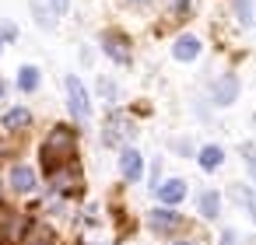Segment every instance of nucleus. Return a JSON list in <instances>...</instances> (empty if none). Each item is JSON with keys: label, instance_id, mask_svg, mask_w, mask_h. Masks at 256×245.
I'll return each instance as SVG.
<instances>
[{"label": "nucleus", "instance_id": "nucleus-1", "mask_svg": "<svg viewBox=\"0 0 256 245\" xmlns=\"http://www.w3.org/2000/svg\"><path fill=\"white\" fill-rule=\"evenodd\" d=\"M74 147H78L74 126H56L46 137V144H42V165H46V172H56L60 165H67L74 158Z\"/></svg>", "mask_w": 256, "mask_h": 245}, {"label": "nucleus", "instance_id": "nucleus-2", "mask_svg": "<svg viewBox=\"0 0 256 245\" xmlns=\"http://www.w3.org/2000/svg\"><path fill=\"white\" fill-rule=\"evenodd\" d=\"M67 105H70V112H74L78 123H88V116H92V98H88L81 77H67Z\"/></svg>", "mask_w": 256, "mask_h": 245}, {"label": "nucleus", "instance_id": "nucleus-3", "mask_svg": "<svg viewBox=\"0 0 256 245\" xmlns=\"http://www.w3.org/2000/svg\"><path fill=\"white\" fill-rule=\"evenodd\" d=\"M120 168H123V179L140 182V175H144V158H140V151L126 147V151L120 154Z\"/></svg>", "mask_w": 256, "mask_h": 245}, {"label": "nucleus", "instance_id": "nucleus-4", "mask_svg": "<svg viewBox=\"0 0 256 245\" xmlns=\"http://www.w3.org/2000/svg\"><path fill=\"white\" fill-rule=\"evenodd\" d=\"M102 49L116 60V63H130V49H126V39L120 32H106L102 35Z\"/></svg>", "mask_w": 256, "mask_h": 245}, {"label": "nucleus", "instance_id": "nucleus-5", "mask_svg": "<svg viewBox=\"0 0 256 245\" xmlns=\"http://www.w3.org/2000/svg\"><path fill=\"white\" fill-rule=\"evenodd\" d=\"M235 95H238V81H235L232 74H228V77H218L214 88H210V98H214L218 105H232Z\"/></svg>", "mask_w": 256, "mask_h": 245}, {"label": "nucleus", "instance_id": "nucleus-6", "mask_svg": "<svg viewBox=\"0 0 256 245\" xmlns=\"http://www.w3.org/2000/svg\"><path fill=\"white\" fill-rule=\"evenodd\" d=\"M200 49H204V46H200V39H196V35H179V39H176V46H172V56L186 63V60H196V56H200Z\"/></svg>", "mask_w": 256, "mask_h": 245}, {"label": "nucleus", "instance_id": "nucleus-7", "mask_svg": "<svg viewBox=\"0 0 256 245\" xmlns=\"http://www.w3.org/2000/svg\"><path fill=\"white\" fill-rule=\"evenodd\" d=\"M50 179H53V189H60V193H74L78 186H81V175H78V168H56V172H50Z\"/></svg>", "mask_w": 256, "mask_h": 245}, {"label": "nucleus", "instance_id": "nucleus-8", "mask_svg": "<svg viewBox=\"0 0 256 245\" xmlns=\"http://www.w3.org/2000/svg\"><path fill=\"white\" fill-rule=\"evenodd\" d=\"M182 196H186V182H182V179H168V182L158 186V200L168 203V207H176Z\"/></svg>", "mask_w": 256, "mask_h": 245}, {"label": "nucleus", "instance_id": "nucleus-9", "mask_svg": "<svg viewBox=\"0 0 256 245\" xmlns=\"http://www.w3.org/2000/svg\"><path fill=\"white\" fill-rule=\"evenodd\" d=\"M11 186H14L18 193H32V189H36V172H32L28 165H14V168H11Z\"/></svg>", "mask_w": 256, "mask_h": 245}, {"label": "nucleus", "instance_id": "nucleus-10", "mask_svg": "<svg viewBox=\"0 0 256 245\" xmlns=\"http://www.w3.org/2000/svg\"><path fill=\"white\" fill-rule=\"evenodd\" d=\"M151 228L154 231H172V228H179V214L168 207H158V210H151Z\"/></svg>", "mask_w": 256, "mask_h": 245}, {"label": "nucleus", "instance_id": "nucleus-11", "mask_svg": "<svg viewBox=\"0 0 256 245\" xmlns=\"http://www.w3.org/2000/svg\"><path fill=\"white\" fill-rule=\"evenodd\" d=\"M196 207H200V214H204L207 221H214L218 210H221V196H218L214 189H204V193L196 196Z\"/></svg>", "mask_w": 256, "mask_h": 245}, {"label": "nucleus", "instance_id": "nucleus-12", "mask_svg": "<svg viewBox=\"0 0 256 245\" xmlns=\"http://www.w3.org/2000/svg\"><path fill=\"white\" fill-rule=\"evenodd\" d=\"M134 130H130V123L126 119H112L109 116V123H106V144H116V140H123V137H130Z\"/></svg>", "mask_w": 256, "mask_h": 245}, {"label": "nucleus", "instance_id": "nucleus-13", "mask_svg": "<svg viewBox=\"0 0 256 245\" xmlns=\"http://www.w3.org/2000/svg\"><path fill=\"white\" fill-rule=\"evenodd\" d=\"M232 200H238V203L249 210V217L256 221V193H252L249 186H232Z\"/></svg>", "mask_w": 256, "mask_h": 245}, {"label": "nucleus", "instance_id": "nucleus-14", "mask_svg": "<svg viewBox=\"0 0 256 245\" xmlns=\"http://www.w3.org/2000/svg\"><path fill=\"white\" fill-rule=\"evenodd\" d=\"M196 158H200V168H207V172H214V168L221 165V158H224V151H221V147H214V144H207V147H204V151H200Z\"/></svg>", "mask_w": 256, "mask_h": 245}, {"label": "nucleus", "instance_id": "nucleus-15", "mask_svg": "<svg viewBox=\"0 0 256 245\" xmlns=\"http://www.w3.org/2000/svg\"><path fill=\"white\" fill-rule=\"evenodd\" d=\"M28 123H32L28 109H11V112L4 116V130H25Z\"/></svg>", "mask_w": 256, "mask_h": 245}, {"label": "nucleus", "instance_id": "nucleus-16", "mask_svg": "<svg viewBox=\"0 0 256 245\" xmlns=\"http://www.w3.org/2000/svg\"><path fill=\"white\" fill-rule=\"evenodd\" d=\"M25 245H56V235H53L46 224H39V228L28 231V242H25Z\"/></svg>", "mask_w": 256, "mask_h": 245}, {"label": "nucleus", "instance_id": "nucleus-17", "mask_svg": "<svg viewBox=\"0 0 256 245\" xmlns=\"http://www.w3.org/2000/svg\"><path fill=\"white\" fill-rule=\"evenodd\" d=\"M18 88H22V91H36V88H39V70H36V67H22Z\"/></svg>", "mask_w": 256, "mask_h": 245}, {"label": "nucleus", "instance_id": "nucleus-18", "mask_svg": "<svg viewBox=\"0 0 256 245\" xmlns=\"http://www.w3.org/2000/svg\"><path fill=\"white\" fill-rule=\"evenodd\" d=\"M242 158H246V168H249L252 186H256V144H242Z\"/></svg>", "mask_w": 256, "mask_h": 245}, {"label": "nucleus", "instance_id": "nucleus-19", "mask_svg": "<svg viewBox=\"0 0 256 245\" xmlns=\"http://www.w3.org/2000/svg\"><path fill=\"white\" fill-rule=\"evenodd\" d=\"M14 217H18V214H14L11 207H4V203H0V235H8V231H11Z\"/></svg>", "mask_w": 256, "mask_h": 245}, {"label": "nucleus", "instance_id": "nucleus-20", "mask_svg": "<svg viewBox=\"0 0 256 245\" xmlns=\"http://www.w3.org/2000/svg\"><path fill=\"white\" fill-rule=\"evenodd\" d=\"M235 7H238V21H242V25H252V7H249V0H235Z\"/></svg>", "mask_w": 256, "mask_h": 245}, {"label": "nucleus", "instance_id": "nucleus-21", "mask_svg": "<svg viewBox=\"0 0 256 245\" xmlns=\"http://www.w3.org/2000/svg\"><path fill=\"white\" fill-rule=\"evenodd\" d=\"M50 7H53L56 18H64V14H67V0H50Z\"/></svg>", "mask_w": 256, "mask_h": 245}, {"label": "nucleus", "instance_id": "nucleus-22", "mask_svg": "<svg viewBox=\"0 0 256 245\" xmlns=\"http://www.w3.org/2000/svg\"><path fill=\"white\" fill-rule=\"evenodd\" d=\"M0 39H14V25H0Z\"/></svg>", "mask_w": 256, "mask_h": 245}, {"label": "nucleus", "instance_id": "nucleus-23", "mask_svg": "<svg viewBox=\"0 0 256 245\" xmlns=\"http://www.w3.org/2000/svg\"><path fill=\"white\" fill-rule=\"evenodd\" d=\"M102 95H116V84L112 81H102Z\"/></svg>", "mask_w": 256, "mask_h": 245}, {"label": "nucleus", "instance_id": "nucleus-24", "mask_svg": "<svg viewBox=\"0 0 256 245\" xmlns=\"http://www.w3.org/2000/svg\"><path fill=\"white\" fill-rule=\"evenodd\" d=\"M221 245H235V231H224L221 235Z\"/></svg>", "mask_w": 256, "mask_h": 245}, {"label": "nucleus", "instance_id": "nucleus-25", "mask_svg": "<svg viewBox=\"0 0 256 245\" xmlns=\"http://www.w3.org/2000/svg\"><path fill=\"white\" fill-rule=\"evenodd\" d=\"M4 95H8V84H4V81H0V102H4Z\"/></svg>", "mask_w": 256, "mask_h": 245}, {"label": "nucleus", "instance_id": "nucleus-26", "mask_svg": "<svg viewBox=\"0 0 256 245\" xmlns=\"http://www.w3.org/2000/svg\"><path fill=\"white\" fill-rule=\"evenodd\" d=\"M126 4H144V0H126Z\"/></svg>", "mask_w": 256, "mask_h": 245}, {"label": "nucleus", "instance_id": "nucleus-27", "mask_svg": "<svg viewBox=\"0 0 256 245\" xmlns=\"http://www.w3.org/2000/svg\"><path fill=\"white\" fill-rule=\"evenodd\" d=\"M176 245H190V242H176Z\"/></svg>", "mask_w": 256, "mask_h": 245}]
</instances>
